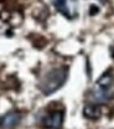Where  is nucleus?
<instances>
[{
	"mask_svg": "<svg viewBox=\"0 0 114 129\" xmlns=\"http://www.w3.org/2000/svg\"><path fill=\"white\" fill-rule=\"evenodd\" d=\"M68 68L67 67H57L51 70L49 73L40 82V89L45 96H50L58 91L67 80Z\"/></svg>",
	"mask_w": 114,
	"mask_h": 129,
	"instance_id": "obj_1",
	"label": "nucleus"
},
{
	"mask_svg": "<svg viewBox=\"0 0 114 129\" xmlns=\"http://www.w3.org/2000/svg\"><path fill=\"white\" fill-rule=\"evenodd\" d=\"M114 94V77L110 72H105L98 78L94 89L92 91V99L94 103H107Z\"/></svg>",
	"mask_w": 114,
	"mask_h": 129,
	"instance_id": "obj_2",
	"label": "nucleus"
},
{
	"mask_svg": "<svg viewBox=\"0 0 114 129\" xmlns=\"http://www.w3.org/2000/svg\"><path fill=\"white\" fill-rule=\"evenodd\" d=\"M55 8L67 19H74L78 15V3L77 0H52Z\"/></svg>",
	"mask_w": 114,
	"mask_h": 129,
	"instance_id": "obj_3",
	"label": "nucleus"
},
{
	"mask_svg": "<svg viewBox=\"0 0 114 129\" xmlns=\"http://www.w3.org/2000/svg\"><path fill=\"white\" fill-rule=\"evenodd\" d=\"M21 122V114L19 112H9L0 119L1 129H15Z\"/></svg>",
	"mask_w": 114,
	"mask_h": 129,
	"instance_id": "obj_4",
	"label": "nucleus"
},
{
	"mask_svg": "<svg viewBox=\"0 0 114 129\" xmlns=\"http://www.w3.org/2000/svg\"><path fill=\"white\" fill-rule=\"evenodd\" d=\"M62 123H63V113L60 111L52 112L42 122V124L49 129H61Z\"/></svg>",
	"mask_w": 114,
	"mask_h": 129,
	"instance_id": "obj_5",
	"label": "nucleus"
},
{
	"mask_svg": "<svg viewBox=\"0 0 114 129\" xmlns=\"http://www.w3.org/2000/svg\"><path fill=\"white\" fill-rule=\"evenodd\" d=\"M83 115L87 119H91V120H97V119H99L100 115H102V111H100L99 104H97V103L86 104L84 108H83Z\"/></svg>",
	"mask_w": 114,
	"mask_h": 129,
	"instance_id": "obj_6",
	"label": "nucleus"
},
{
	"mask_svg": "<svg viewBox=\"0 0 114 129\" xmlns=\"http://www.w3.org/2000/svg\"><path fill=\"white\" fill-rule=\"evenodd\" d=\"M110 52H112V57L114 58V45L112 46V48H110Z\"/></svg>",
	"mask_w": 114,
	"mask_h": 129,
	"instance_id": "obj_7",
	"label": "nucleus"
}]
</instances>
